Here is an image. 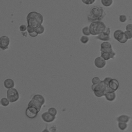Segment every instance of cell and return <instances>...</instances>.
Wrapping results in <instances>:
<instances>
[{"mask_svg": "<svg viewBox=\"0 0 132 132\" xmlns=\"http://www.w3.org/2000/svg\"><path fill=\"white\" fill-rule=\"evenodd\" d=\"M43 20V15L36 11L30 12L26 16L27 26L34 29L42 25Z\"/></svg>", "mask_w": 132, "mask_h": 132, "instance_id": "cell-1", "label": "cell"}, {"mask_svg": "<svg viewBox=\"0 0 132 132\" xmlns=\"http://www.w3.org/2000/svg\"><path fill=\"white\" fill-rule=\"evenodd\" d=\"M105 15L106 13L102 7L95 6L90 9L87 18L88 21L91 22L101 21V20L104 19Z\"/></svg>", "mask_w": 132, "mask_h": 132, "instance_id": "cell-2", "label": "cell"}, {"mask_svg": "<svg viewBox=\"0 0 132 132\" xmlns=\"http://www.w3.org/2000/svg\"><path fill=\"white\" fill-rule=\"evenodd\" d=\"M89 27L91 35L95 36L98 35L103 32L107 26L102 21H95L91 22Z\"/></svg>", "mask_w": 132, "mask_h": 132, "instance_id": "cell-3", "label": "cell"}, {"mask_svg": "<svg viewBox=\"0 0 132 132\" xmlns=\"http://www.w3.org/2000/svg\"><path fill=\"white\" fill-rule=\"evenodd\" d=\"M7 98L11 103L16 102L20 98L19 93L18 90L14 88L8 89L7 91Z\"/></svg>", "mask_w": 132, "mask_h": 132, "instance_id": "cell-4", "label": "cell"}, {"mask_svg": "<svg viewBox=\"0 0 132 132\" xmlns=\"http://www.w3.org/2000/svg\"><path fill=\"white\" fill-rule=\"evenodd\" d=\"M113 37L114 39L117 40L120 43H125L128 39L124 31L121 29H117L113 32Z\"/></svg>", "mask_w": 132, "mask_h": 132, "instance_id": "cell-5", "label": "cell"}, {"mask_svg": "<svg viewBox=\"0 0 132 132\" xmlns=\"http://www.w3.org/2000/svg\"><path fill=\"white\" fill-rule=\"evenodd\" d=\"M110 32L111 31H110V27L107 26L105 31L102 34L97 35V36L96 37V38L104 42L108 41L110 40Z\"/></svg>", "mask_w": 132, "mask_h": 132, "instance_id": "cell-6", "label": "cell"}, {"mask_svg": "<svg viewBox=\"0 0 132 132\" xmlns=\"http://www.w3.org/2000/svg\"><path fill=\"white\" fill-rule=\"evenodd\" d=\"M108 88V86H107L103 80H101V81L97 84H92L91 86V89L94 92L95 91H100L104 92L105 94V91Z\"/></svg>", "mask_w": 132, "mask_h": 132, "instance_id": "cell-7", "label": "cell"}, {"mask_svg": "<svg viewBox=\"0 0 132 132\" xmlns=\"http://www.w3.org/2000/svg\"><path fill=\"white\" fill-rule=\"evenodd\" d=\"M10 44V39L6 36H3L0 38V48L2 50L8 48Z\"/></svg>", "mask_w": 132, "mask_h": 132, "instance_id": "cell-8", "label": "cell"}, {"mask_svg": "<svg viewBox=\"0 0 132 132\" xmlns=\"http://www.w3.org/2000/svg\"><path fill=\"white\" fill-rule=\"evenodd\" d=\"M43 105L41 102L32 97L31 100L29 102L27 107L35 108L40 112Z\"/></svg>", "mask_w": 132, "mask_h": 132, "instance_id": "cell-9", "label": "cell"}, {"mask_svg": "<svg viewBox=\"0 0 132 132\" xmlns=\"http://www.w3.org/2000/svg\"><path fill=\"white\" fill-rule=\"evenodd\" d=\"M100 51L101 52H111L113 50L111 43L108 41H105L101 43Z\"/></svg>", "mask_w": 132, "mask_h": 132, "instance_id": "cell-10", "label": "cell"}, {"mask_svg": "<svg viewBox=\"0 0 132 132\" xmlns=\"http://www.w3.org/2000/svg\"><path fill=\"white\" fill-rule=\"evenodd\" d=\"M94 64L96 68L102 69L105 67L106 64V61L103 58L100 56L95 58L94 60Z\"/></svg>", "mask_w": 132, "mask_h": 132, "instance_id": "cell-11", "label": "cell"}, {"mask_svg": "<svg viewBox=\"0 0 132 132\" xmlns=\"http://www.w3.org/2000/svg\"><path fill=\"white\" fill-rule=\"evenodd\" d=\"M41 118L45 122L51 123L55 120L56 117L52 116L48 113V111H46L41 114Z\"/></svg>", "mask_w": 132, "mask_h": 132, "instance_id": "cell-12", "label": "cell"}, {"mask_svg": "<svg viewBox=\"0 0 132 132\" xmlns=\"http://www.w3.org/2000/svg\"><path fill=\"white\" fill-rule=\"evenodd\" d=\"M116 53L112 51L111 52H101V57L103 58L106 61L109 60L110 59H113L116 56Z\"/></svg>", "mask_w": 132, "mask_h": 132, "instance_id": "cell-13", "label": "cell"}, {"mask_svg": "<svg viewBox=\"0 0 132 132\" xmlns=\"http://www.w3.org/2000/svg\"><path fill=\"white\" fill-rule=\"evenodd\" d=\"M108 87L113 91H116L118 90L119 87V82L118 80L114 78H112L108 84Z\"/></svg>", "mask_w": 132, "mask_h": 132, "instance_id": "cell-14", "label": "cell"}, {"mask_svg": "<svg viewBox=\"0 0 132 132\" xmlns=\"http://www.w3.org/2000/svg\"><path fill=\"white\" fill-rule=\"evenodd\" d=\"M4 86L7 89L13 88L14 87V82L11 78H7L4 81Z\"/></svg>", "mask_w": 132, "mask_h": 132, "instance_id": "cell-15", "label": "cell"}, {"mask_svg": "<svg viewBox=\"0 0 132 132\" xmlns=\"http://www.w3.org/2000/svg\"><path fill=\"white\" fill-rule=\"evenodd\" d=\"M130 117L126 114H122L119 116L117 118V120L118 122H123L127 123L130 120Z\"/></svg>", "mask_w": 132, "mask_h": 132, "instance_id": "cell-16", "label": "cell"}, {"mask_svg": "<svg viewBox=\"0 0 132 132\" xmlns=\"http://www.w3.org/2000/svg\"><path fill=\"white\" fill-rule=\"evenodd\" d=\"M105 97L106 99L110 102L113 101L116 98V94L115 92H109L105 95Z\"/></svg>", "mask_w": 132, "mask_h": 132, "instance_id": "cell-17", "label": "cell"}, {"mask_svg": "<svg viewBox=\"0 0 132 132\" xmlns=\"http://www.w3.org/2000/svg\"><path fill=\"white\" fill-rule=\"evenodd\" d=\"M27 32L28 33L29 35L31 37H37L39 34L36 30V29L32 28L30 27L29 26H27Z\"/></svg>", "mask_w": 132, "mask_h": 132, "instance_id": "cell-18", "label": "cell"}, {"mask_svg": "<svg viewBox=\"0 0 132 132\" xmlns=\"http://www.w3.org/2000/svg\"><path fill=\"white\" fill-rule=\"evenodd\" d=\"M25 114L26 116V117L29 119H34L35 118L37 114H35L34 113H32V112L30 111L27 108L26 109V110H25Z\"/></svg>", "mask_w": 132, "mask_h": 132, "instance_id": "cell-19", "label": "cell"}, {"mask_svg": "<svg viewBox=\"0 0 132 132\" xmlns=\"http://www.w3.org/2000/svg\"><path fill=\"white\" fill-rule=\"evenodd\" d=\"M102 4L105 7H110L113 4V0H101Z\"/></svg>", "mask_w": 132, "mask_h": 132, "instance_id": "cell-20", "label": "cell"}, {"mask_svg": "<svg viewBox=\"0 0 132 132\" xmlns=\"http://www.w3.org/2000/svg\"><path fill=\"white\" fill-rule=\"evenodd\" d=\"M10 103V102H9V100L6 97H3L1 100V104L4 107L8 106L9 105Z\"/></svg>", "mask_w": 132, "mask_h": 132, "instance_id": "cell-21", "label": "cell"}, {"mask_svg": "<svg viewBox=\"0 0 132 132\" xmlns=\"http://www.w3.org/2000/svg\"><path fill=\"white\" fill-rule=\"evenodd\" d=\"M82 33L85 36H90L91 35L90 34V28L89 26H85L82 28Z\"/></svg>", "mask_w": 132, "mask_h": 132, "instance_id": "cell-22", "label": "cell"}, {"mask_svg": "<svg viewBox=\"0 0 132 132\" xmlns=\"http://www.w3.org/2000/svg\"><path fill=\"white\" fill-rule=\"evenodd\" d=\"M47 111L50 114H51L52 116L56 117V116L57 114V109L54 107H50L48 109Z\"/></svg>", "mask_w": 132, "mask_h": 132, "instance_id": "cell-23", "label": "cell"}, {"mask_svg": "<svg viewBox=\"0 0 132 132\" xmlns=\"http://www.w3.org/2000/svg\"><path fill=\"white\" fill-rule=\"evenodd\" d=\"M118 126L119 128L121 130H125L127 127V124L123 122H118Z\"/></svg>", "mask_w": 132, "mask_h": 132, "instance_id": "cell-24", "label": "cell"}, {"mask_svg": "<svg viewBox=\"0 0 132 132\" xmlns=\"http://www.w3.org/2000/svg\"><path fill=\"white\" fill-rule=\"evenodd\" d=\"M89 40V38L87 36H82L80 38V42L83 44H87Z\"/></svg>", "mask_w": 132, "mask_h": 132, "instance_id": "cell-25", "label": "cell"}, {"mask_svg": "<svg viewBox=\"0 0 132 132\" xmlns=\"http://www.w3.org/2000/svg\"><path fill=\"white\" fill-rule=\"evenodd\" d=\"M36 30L37 31V32H38V34H42L45 30V28L42 25L41 26H40L39 27H37L36 28Z\"/></svg>", "mask_w": 132, "mask_h": 132, "instance_id": "cell-26", "label": "cell"}, {"mask_svg": "<svg viewBox=\"0 0 132 132\" xmlns=\"http://www.w3.org/2000/svg\"><path fill=\"white\" fill-rule=\"evenodd\" d=\"M93 92H94V94L95 96L97 97H101L103 96H105V93L104 92H102V91H94Z\"/></svg>", "mask_w": 132, "mask_h": 132, "instance_id": "cell-27", "label": "cell"}, {"mask_svg": "<svg viewBox=\"0 0 132 132\" xmlns=\"http://www.w3.org/2000/svg\"><path fill=\"white\" fill-rule=\"evenodd\" d=\"M101 81V80L100 79V78L97 77V76H95L93 78H92V80H91V82L92 83V84H97L98 83H100Z\"/></svg>", "mask_w": 132, "mask_h": 132, "instance_id": "cell-28", "label": "cell"}, {"mask_svg": "<svg viewBox=\"0 0 132 132\" xmlns=\"http://www.w3.org/2000/svg\"><path fill=\"white\" fill-rule=\"evenodd\" d=\"M127 16L125 14H121L119 16V21L121 23H125L127 21Z\"/></svg>", "mask_w": 132, "mask_h": 132, "instance_id": "cell-29", "label": "cell"}, {"mask_svg": "<svg viewBox=\"0 0 132 132\" xmlns=\"http://www.w3.org/2000/svg\"><path fill=\"white\" fill-rule=\"evenodd\" d=\"M81 1L84 4L87 5H92L96 1V0H81Z\"/></svg>", "mask_w": 132, "mask_h": 132, "instance_id": "cell-30", "label": "cell"}, {"mask_svg": "<svg viewBox=\"0 0 132 132\" xmlns=\"http://www.w3.org/2000/svg\"><path fill=\"white\" fill-rule=\"evenodd\" d=\"M27 26H26L25 24H22V25H20L19 27V29H20V31L22 32H25L26 30H27Z\"/></svg>", "mask_w": 132, "mask_h": 132, "instance_id": "cell-31", "label": "cell"}, {"mask_svg": "<svg viewBox=\"0 0 132 132\" xmlns=\"http://www.w3.org/2000/svg\"><path fill=\"white\" fill-rule=\"evenodd\" d=\"M124 32L126 35L128 39H132V32L131 31L126 30V31H124Z\"/></svg>", "mask_w": 132, "mask_h": 132, "instance_id": "cell-32", "label": "cell"}, {"mask_svg": "<svg viewBox=\"0 0 132 132\" xmlns=\"http://www.w3.org/2000/svg\"><path fill=\"white\" fill-rule=\"evenodd\" d=\"M112 79L111 77H107L106 78H104V79L103 80L104 82L108 86V84H109V82H110V81L111 80V79Z\"/></svg>", "mask_w": 132, "mask_h": 132, "instance_id": "cell-33", "label": "cell"}, {"mask_svg": "<svg viewBox=\"0 0 132 132\" xmlns=\"http://www.w3.org/2000/svg\"><path fill=\"white\" fill-rule=\"evenodd\" d=\"M126 30L132 32V24H128L125 27Z\"/></svg>", "mask_w": 132, "mask_h": 132, "instance_id": "cell-34", "label": "cell"}, {"mask_svg": "<svg viewBox=\"0 0 132 132\" xmlns=\"http://www.w3.org/2000/svg\"><path fill=\"white\" fill-rule=\"evenodd\" d=\"M41 132H50V131L48 130V128H47V125H46L45 128Z\"/></svg>", "mask_w": 132, "mask_h": 132, "instance_id": "cell-35", "label": "cell"}]
</instances>
